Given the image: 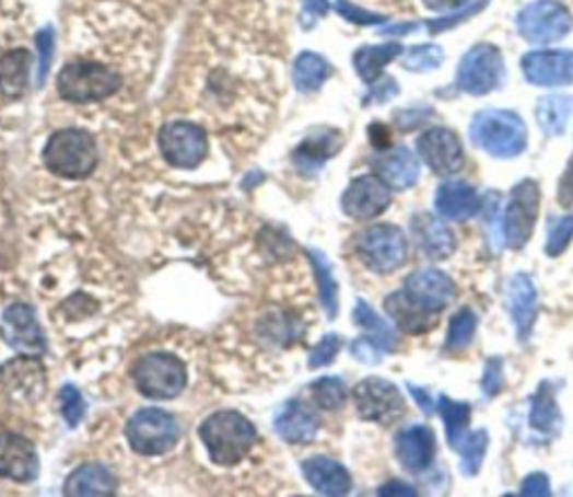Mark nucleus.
<instances>
[{
	"instance_id": "nucleus-13",
	"label": "nucleus",
	"mask_w": 573,
	"mask_h": 497,
	"mask_svg": "<svg viewBox=\"0 0 573 497\" xmlns=\"http://www.w3.org/2000/svg\"><path fill=\"white\" fill-rule=\"evenodd\" d=\"M390 186L378 175L356 177L341 197L343 213L354 220H372L390 207Z\"/></svg>"
},
{
	"instance_id": "nucleus-30",
	"label": "nucleus",
	"mask_w": 573,
	"mask_h": 497,
	"mask_svg": "<svg viewBox=\"0 0 573 497\" xmlns=\"http://www.w3.org/2000/svg\"><path fill=\"white\" fill-rule=\"evenodd\" d=\"M401 53H404L401 43L367 45V47H361L359 53L354 55V68L365 83H374L376 79H381V72H384V68L388 63H393Z\"/></svg>"
},
{
	"instance_id": "nucleus-18",
	"label": "nucleus",
	"mask_w": 573,
	"mask_h": 497,
	"mask_svg": "<svg viewBox=\"0 0 573 497\" xmlns=\"http://www.w3.org/2000/svg\"><path fill=\"white\" fill-rule=\"evenodd\" d=\"M404 291L423 310L442 314V310L453 301L455 285L440 269H421L408 276Z\"/></svg>"
},
{
	"instance_id": "nucleus-6",
	"label": "nucleus",
	"mask_w": 573,
	"mask_h": 497,
	"mask_svg": "<svg viewBox=\"0 0 573 497\" xmlns=\"http://www.w3.org/2000/svg\"><path fill=\"white\" fill-rule=\"evenodd\" d=\"M132 381L139 394L147 400L168 402L179 396L186 388V366L171 352L143 355L132 368Z\"/></svg>"
},
{
	"instance_id": "nucleus-37",
	"label": "nucleus",
	"mask_w": 573,
	"mask_h": 497,
	"mask_svg": "<svg viewBox=\"0 0 573 497\" xmlns=\"http://www.w3.org/2000/svg\"><path fill=\"white\" fill-rule=\"evenodd\" d=\"M312 402L323 411H341L348 402V388L339 377H323L309 385Z\"/></svg>"
},
{
	"instance_id": "nucleus-47",
	"label": "nucleus",
	"mask_w": 573,
	"mask_h": 497,
	"mask_svg": "<svg viewBox=\"0 0 573 497\" xmlns=\"http://www.w3.org/2000/svg\"><path fill=\"white\" fill-rule=\"evenodd\" d=\"M519 495H524V497H549L551 495L549 477L545 473H534L529 477H524Z\"/></svg>"
},
{
	"instance_id": "nucleus-24",
	"label": "nucleus",
	"mask_w": 573,
	"mask_h": 497,
	"mask_svg": "<svg viewBox=\"0 0 573 497\" xmlns=\"http://www.w3.org/2000/svg\"><path fill=\"white\" fill-rule=\"evenodd\" d=\"M374 171L381 180H384L395 190H406V188L414 186L417 180H419V162L406 146L393 148V151L376 158Z\"/></svg>"
},
{
	"instance_id": "nucleus-23",
	"label": "nucleus",
	"mask_w": 573,
	"mask_h": 497,
	"mask_svg": "<svg viewBox=\"0 0 573 497\" xmlns=\"http://www.w3.org/2000/svg\"><path fill=\"white\" fill-rule=\"evenodd\" d=\"M63 493L70 497H110L117 493V477L102 464H83L68 475Z\"/></svg>"
},
{
	"instance_id": "nucleus-49",
	"label": "nucleus",
	"mask_w": 573,
	"mask_h": 497,
	"mask_svg": "<svg viewBox=\"0 0 573 497\" xmlns=\"http://www.w3.org/2000/svg\"><path fill=\"white\" fill-rule=\"evenodd\" d=\"M487 3H489V0H480V3H475L470 10H466V12H459V14L451 16V19H442V21H430L428 30L433 32V34H437V32H444V30H448V27H455L457 23L466 21L468 16H472V14H477V12H480V10H484V8H487Z\"/></svg>"
},
{
	"instance_id": "nucleus-32",
	"label": "nucleus",
	"mask_w": 573,
	"mask_h": 497,
	"mask_svg": "<svg viewBox=\"0 0 573 497\" xmlns=\"http://www.w3.org/2000/svg\"><path fill=\"white\" fill-rule=\"evenodd\" d=\"M571 111H573V96L571 94H547L538 102L536 117H538L540 128L549 137H556V135L564 132L569 117H571Z\"/></svg>"
},
{
	"instance_id": "nucleus-9",
	"label": "nucleus",
	"mask_w": 573,
	"mask_h": 497,
	"mask_svg": "<svg viewBox=\"0 0 573 497\" xmlns=\"http://www.w3.org/2000/svg\"><path fill=\"white\" fill-rule=\"evenodd\" d=\"M573 30L571 12L558 0H536L517 16V32L524 41L547 45L564 38Z\"/></svg>"
},
{
	"instance_id": "nucleus-28",
	"label": "nucleus",
	"mask_w": 573,
	"mask_h": 497,
	"mask_svg": "<svg viewBox=\"0 0 573 497\" xmlns=\"http://www.w3.org/2000/svg\"><path fill=\"white\" fill-rule=\"evenodd\" d=\"M343 139L337 130H318L314 135H309L294 153V162L301 171H318L323 169V164L339 153Z\"/></svg>"
},
{
	"instance_id": "nucleus-31",
	"label": "nucleus",
	"mask_w": 573,
	"mask_h": 497,
	"mask_svg": "<svg viewBox=\"0 0 573 497\" xmlns=\"http://www.w3.org/2000/svg\"><path fill=\"white\" fill-rule=\"evenodd\" d=\"M32 57L27 49H12L0 59V92L5 96H21L30 83Z\"/></svg>"
},
{
	"instance_id": "nucleus-10",
	"label": "nucleus",
	"mask_w": 573,
	"mask_h": 497,
	"mask_svg": "<svg viewBox=\"0 0 573 497\" xmlns=\"http://www.w3.org/2000/svg\"><path fill=\"white\" fill-rule=\"evenodd\" d=\"M540 211V188L534 180H522L513 186L504 211V240L511 248L527 246Z\"/></svg>"
},
{
	"instance_id": "nucleus-39",
	"label": "nucleus",
	"mask_w": 573,
	"mask_h": 497,
	"mask_svg": "<svg viewBox=\"0 0 573 497\" xmlns=\"http://www.w3.org/2000/svg\"><path fill=\"white\" fill-rule=\"evenodd\" d=\"M444 63V49L440 45H417L404 59V68L410 72H433Z\"/></svg>"
},
{
	"instance_id": "nucleus-29",
	"label": "nucleus",
	"mask_w": 573,
	"mask_h": 497,
	"mask_svg": "<svg viewBox=\"0 0 573 497\" xmlns=\"http://www.w3.org/2000/svg\"><path fill=\"white\" fill-rule=\"evenodd\" d=\"M531 428L545 437H558L562 428V415L556 402V385L551 381H542L534 394L531 402V415H529Z\"/></svg>"
},
{
	"instance_id": "nucleus-15",
	"label": "nucleus",
	"mask_w": 573,
	"mask_h": 497,
	"mask_svg": "<svg viewBox=\"0 0 573 497\" xmlns=\"http://www.w3.org/2000/svg\"><path fill=\"white\" fill-rule=\"evenodd\" d=\"M5 340L16 352L25 357H40L45 352V336L36 321V312L30 305H10L3 314Z\"/></svg>"
},
{
	"instance_id": "nucleus-26",
	"label": "nucleus",
	"mask_w": 573,
	"mask_h": 497,
	"mask_svg": "<svg viewBox=\"0 0 573 497\" xmlns=\"http://www.w3.org/2000/svg\"><path fill=\"white\" fill-rule=\"evenodd\" d=\"M435 209L448 220H468L480 211V195L466 182H446L435 195Z\"/></svg>"
},
{
	"instance_id": "nucleus-20",
	"label": "nucleus",
	"mask_w": 573,
	"mask_h": 497,
	"mask_svg": "<svg viewBox=\"0 0 573 497\" xmlns=\"http://www.w3.org/2000/svg\"><path fill=\"white\" fill-rule=\"evenodd\" d=\"M273 428L286 443H312L318 435L320 421L309 406L299 400H290L278 408Z\"/></svg>"
},
{
	"instance_id": "nucleus-42",
	"label": "nucleus",
	"mask_w": 573,
	"mask_h": 497,
	"mask_svg": "<svg viewBox=\"0 0 573 497\" xmlns=\"http://www.w3.org/2000/svg\"><path fill=\"white\" fill-rule=\"evenodd\" d=\"M571 238H573V213L562 216V218H558L556 222H551V227H549V238H547V254H549L551 258L560 256V254L564 252V248L569 246Z\"/></svg>"
},
{
	"instance_id": "nucleus-22",
	"label": "nucleus",
	"mask_w": 573,
	"mask_h": 497,
	"mask_svg": "<svg viewBox=\"0 0 573 497\" xmlns=\"http://www.w3.org/2000/svg\"><path fill=\"white\" fill-rule=\"evenodd\" d=\"M395 453L399 462L414 473L425 471L435 458V435L425 426H408L395 437Z\"/></svg>"
},
{
	"instance_id": "nucleus-2",
	"label": "nucleus",
	"mask_w": 573,
	"mask_h": 497,
	"mask_svg": "<svg viewBox=\"0 0 573 497\" xmlns=\"http://www.w3.org/2000/svg\"><path fill=\"white\" fill-rule=\"evenodd\" d=\"M43 164L57 177L85 180L100 164L97 141L81 128L57 130L43 148Z\"/></svg>"
},
{
	"instance_id": "nucleus-56",
	"label": "nucleus",
	"mask_w": 573,
	"mask_h": 497,
	"mask_svg": "<svg viewBox=\"0 0 573 497\" xmlns=\"http://www.w3.org/2000/svg\"><path fill=\"white\" fill-rule=\"evenodd\" d=\"M305 3L314 16H320L327 12V0H305Z\"/></svg>"
},
{
	"instance_id": "nucleus-34",
	"label": "nucleus",
	"mask_w": 573,
	"mask_h": 497,
	"mask_svg": "<svg viewBox=\"0 0 573 497\" xmlns=\"http://www.w3.org/2000/svg\"><path fill=\"white\" fill-rule=\"evenodd\" d=\"M309 261L314 265V276H316V282H318L320 303H323L329 319H337V314H339V285H337V280H334L331 267L320 252H309Z\"/></svg>"
},
{
	"instance_id": "nucleus-7",
	"label": "nucleus",
	"mask_w": 573,
	"mask_h": 497,
	"mask_svg": "<svg viewBox=\"0 0 573 497\" xmlns=\"http://www.w3.org/2000/svg\"><path fill=\"white\" fill-rule=\"evenodd\" d=\"M356 256L376 274H390L406 263L408 242L401 229L393 224H374L356 235Z\"/></svg>"
},
{
	"instance_id": "nucleus-53",
	"label": "nucleus",
	"mask_w": 573,
	"mask_h": 497,
	"mask_svg": "<svg viewBox=\"0 0 573 497\" xmlns=\"http://www.w3.org/2000/svg\"><path fill=\"white\" fill-rule=\"evenodd\" d=\"M370 139L372 143L378 148V151H384L386 143H388V130L381 126V124H372L370 126Z\"/></svg>"
},
{
	"instance_id": "nucleus-36",
	"label": "nucleus",
	"mask_w": 573,
	"mask_h": 497,
	"mask_svg": "<svg viewBox=\"0 0 573 497\" xmlns=\"http://www.w3.org/2000/svg\"><path fill=\"white\" fill-rule=\"evenodd\" d=\"M329 74V66L323 57L305 53L296 59L294 66V83L301 92H316Z\"/></svg>"
},
{
	"instance_id": "nucleus-52",
	"label": "nucleus",
	"mask_w": 573,
	"mask_h": 497,
	"mask_svg": "<svg viewBox=\"0 0 573 497\" xmlns=\"http://www.w3.org/2000/svg\"><path fill=\"white\" fill-rule=\"evenodd\" d=\"M423 3H425V8L435 10V12H453V10H459L466 3H470V0H423Z\"/></svg>"
},
{
	"instance_id": "nucleus-14",
	"label": "nucleus",
	"mask_w": 573,
	"mask_h": 497,
	"mask_svg": "<svg viewBox=\"0 0 573 497\" xmlns=\"http://www.w3.org/2000/svg\"><path fill=\"white\" fill-rule=\"evenodd\" d=\"M419 155L437 175H455L464 166V148L459 137L448 128H430L419 141Z\"/></svg>"
},
{
	"instance_id": "nucleus-16",
	"label": "nucleus",
	"mask_w": 573,
	"mask_h": 497,
	"mask_svg": "<svg viewBox=\"0 0 573 497\" xmlns=\"http://www.w3.org/2000/svg\"><path fill=\"white\" fill-rule=\"evenodd\" d=\"M38 475L34 443L16 432H0V477L27 484Z\"/></svg>"
},
{
	"instance_id": "nucleus-50",
	"label": "nucleus",
	"mask_w": 573,
	"mask_h": 497,
	"mask_svg": "<svg viewBox=\"0 0 573 497\" xmlns=\"http://www.w3.org/2000/svg\"><path fill=\"white\" fill-rule=\"evenodd\" d=\"M558 203L566 209L573 207V155L569 160L566 171L560 177V186H558Z\"/></svg>"
},
{
	"instance_id": "nucleus-8",
	"label": "nucleus",
	"mask_w": 573,
	"mask_h": 497,
	"mask_svg": "<svg viewBox=\"0 0 573 497\" xmlns=\"http://www.w3.org/2000/svg\"><path fill=\"white\" fill-rule=\"evenodd\" d=\"M504 79V57L500 47L480 43L464 55L457 68V88L466 94L482 96L500 88Z\"/></svg>"
},
{
	"instance_id": "nucleus-41",
	"label": "nucleus",
	"mask_w": 573,
	"mask_h": 497,
	"mask_svg": "<svg viewBox=\"0 0 573 497\" xmlns=\"http://www.w3.org/2000/svg\"><path fill=\"white\" fill-rule=\"evenodd\" d=\"M59 408H61V417L70 428H77L85 415V402H83V394L72 385H63L59 392Z\"/></svg>"
},
{
	"instance_id": "nucleus-3",
	"label": "nucleus",
	"mask_w": 573,
	"mask_h": 497,
	"mask_svg": "<svg viewBox=\"0 0 573 497\" xmlns=\"http://www.w3.org/2000/svg\"><path fill=\"white\" fill-rule=\"evenodd\" d=\"M470 139L484 153L511 160L527 148V126L511 111H482L470 124Z\"/></svg>"
},
{
	"instance_id": "nucleus-17",
	"label": "nucleus",
	"mask_w": 573,
	"mask_h": 497,
	"mask_svg": "<svg viewBox=\"0 0 573 497\" xmlns=\"http://www.w3.org/2000/svg\"><path fill=\"white\" fill-rule=\"evenodd\" d=\"M522 72L534 85H569L573 83V53H569V49L531 53L522 59Z\"/></svg>"
},
{
	"instance_id": "nucleus-45",
	"label": "nucleus",
	"mask_w": 573,
	"mask_h": 497,
	"mask_svg": "<svg viewBox=\"0 0 573 497\" xmlns=\"http://www.w3.org/2000/svg\"><path fill=\"white\" fill-rule=\"evenodd\" d=\"M352 357L359 359L365 366H376L381 363V357H384V350L367 336V338H356L352 343Z\"/></svg>"
},
{
	"instance_id": "nucleus-5",
	"label": "nucleus",
	"mask_w": 573,
	"mask_h": 497,
	"mask_svg": "<svg viewBox=\"0 0 573 497\" xmlns=\"http://www.w3.org/2000/svg\"><path fill=\"white\" fill-rule=\"evenodd\" d=\"M177 419L160 408H141L126 424L128 446L143 458H162L171 453L179 441Z\"/></svg>"
},
{
	"instance_id": "nucleus-35",
	"label": "nucleus",
	"mask_w": 573,
	"mask_h": 497,
	"mask_svg": "<svg viewBox=\"0 0 573 497\" xmlns=\"http://www.w3.org/2000/svg\"><path fill=\"white\" fill-rule=\"evenodd\" d=\"M440 413L444 417L446 426V439L451 449H459V439L466 435L468 424H470V406L459 404L451 396H440Z\"/></svg>"
},
{
	"instance_id": "nucleus-27",
	"label": "nucleus",
	"mask_w": 573,
	"mask_h": 497,
	"mask_svg": "<svg viewBox=\"0 0 573 497\" xmlns=\"http://www.w3.org/2000/svg\"><path fill=\"white\" fill-rule=\"evenodd\" d=\"M386 310L390 319L397 323V327L408 334H423L428 330H433L440 321L437 312H430L417 305L404 289L386 298Z\"/></svg>"
},
{
	"instance_id": "nucleus-19",
	"label": "nucleus",
	"mask_w": 573,
	"mask_h": 497,
	"mask_svg": "<svg viewBox=\"0 0 573 497\" xmlns=\"http://www.w3.org/2000/svg\"><path fill=\"white\" fill-rule=\"evenodd\" d=\"M508 314L515 323L517 340H529L538 319V289L527 274H515L508 282Z\"/></svg>"
},
{
	"instance_id": "nucleus-46",
	"label": "nucleus",
	"mask_w": 573,
	"mask_h": 497,
	"mask_svg": "<svg viewBox=\"0 0 573 497\" xmlns=\"http://www.w3.org/2000/svg\"><path fill=\"white\" fill-rule=\"evenodd\" d=\"M502 381H504V366L502 359L493 357L489 359L487 368H484V377H482V390L487 396H495L502 390Z\"/></svg>"
},
{
	"instance_id": "nucleus-55",
	"label": "nucleus",
	"mask_w": 573,
	"mask_h": 497,
	"mask_svg": "<svg viewBox=\"0 0 573 497\" xmlns=\"http://www.w3.org/2000/svg\"><path fill=\"white\" fill-rule=\"evenodd\" d=\"M414 30H417L414 23H408V25H390V27H384V30H381V34L401 36V34H408V32H414Z\"/></svg>"
},
{
	"instance_id": "nucleus-21",
	"label": "nucleus",
	"mask_w": 573,
	"mask_h": 497,
	"mask_svg": "<svg viewBox=\"0 0 573 497\" xmlns=\"http://www.w3.org/2000/svg\"><path fill=\"white\" fill-rule=\"evenodd\" d=\"M410 229L417 246L428 258L446 261L448 256H453L457 240L455 233L442 220L433 218L430 213H417L410 222Z\"/></svg>"
},
{
	"instance_id": "nucleus-43",
	"label": "nucleus",
	"mask_w": 573,
	"mask_h": 497,
	"mask_svg": "<svg viewBox=\"0 0 573 497\" xmlns=\"http://www.w3.org/2000/svg\"><path fill=\"white\" fill-rule=\"evenodd\" d=\"M341 345H343V340H341L339 334H327V336H323L320 343H318V345L314 347V350L309 352V361H307V366H309L312 370H316V368H323V366L331 363L334 357L339 355Z\"/></svg>"
},
{
	"instance_id": "nucleus-25",
	"label": "nucleus",
	"mask_w": 573,
	"mask_h": 497,
	"mask_svg": "<svg viewBox=\"0 0 573 497\" xmlns=\"http://www.w3.org/2000/svg\"><path fill=\"white\" fill-rule=\"evenodd\" d=\"M303 475L320 495H348L352 488L350 473L329 458H309L303 462Z\"/></svg>"
},
{
	"instance_id": "nucleus-12",
	"label": "nucleus",
	"mask_w": 573,
	"mask_h": 497,
	"mask_svg": "<svg viewBox=\"0 0 573 497\" xmlns=\"http://www.w3.org/2000/svg\"><path fill=\"white\" fill-rule=\"evenodd\" d=\"M160 151L175 169H196L207 160V132L188 122H171L160 130Z\"/></svg>"
},
{
	"instance_id": "nucleus-1",
	"label": "nucleus",
	"mask_w": 573,
	"mask_h": 497,
	"mask_svg": "<svg viewBox=\"0 0 573 497\" xmlns=\"http://www.w3.org/2000/svg\"><path fill=\"white\" fill-rule=\"evenodd\" d=\"M200 439L213 464L231 469L241 464L256 446V426L241 413L220 411L200 426Z\"/></svg>"
},
{
	"instance_id": "nucleus-51",
	"label": "nucleus",
	"mask_w": 573,
	"mask_h": 497,
	"mask_svg": "<svg viewBox=\"0 0 573 497\" xmlns=\"http://www.w3.org/2000/svg\"><path fill=\"white\" fill-rule=\"evenodd\" d=\"M408 390H410V394L414 396V402L419 404V408L425 413V415H433L435 413V404H433V400H430V392H425L423 388H419V385H408Z\"/></svg>"
},
{
	"instance_id": "nucleus-38",
	"label": "nucleus",
	"mask_w": 573,
	"mask_h": 497,
	"mask_svg": "<svg viewBox=\"0 0 573 497\" xmlns=\"http://www.w3.org/2000/svg\"><path fill=\"white\" fill-rule=\"evenodd\" d=\"M489 449V432L487 430H475L466 437L461 446V471L464 475L472 477L480 471L484 462V453Z\"/></svg>"
},
{
	"instance_id": "nucleus-40",
	"label": "nucleus",
	"mask_w": 573,
	"mask_h": 497,
	"mask_svg": "<svg viewBox=\"0 0 573 497\" xmlns=\"http://www.w3.org/2000/svg\"><path fill=\"white\" fill-rule=\"evenodd\" d=\"M477 330V316L470 310H461L451 319L448 336H446V347L448 350H461L466 347Z\"/></svg>"
},
{
	"instance_id": "nucleus-11",
	"label": "nucleus",
	"mask_w": 573,
	"mask_h": 497,
	"mask_svg": "<svg viewBox=\"0 0 573 497\" xmlns=\"http://www.w3.org/2000/svg\"><path fill=\"white\" fill-rule=\"evenodd\" d=\"M354 404L359 417L381 426H390L406 413V402L399 388L386 379L370 377L354 388Z\"/></svg>"
},
{
	"instance_id": "nucleus-44",
	"label": "nucleus",
	"mask_w": 573,
	"mask_h": 497,
	"mask_svg": "<svg viewBox=\"0 0 573 497\" xmlns=\"http://www.w3.org/2000/svg\"><path fill=\"white\" fill-rule=\"evenodd\" d=\"M337 12H339L346 21H350V23H354V25H376V23H384V21H386V16L374 14V12H365V10H361V8L352 5V3H346V0H339V3H337Z\"/></svg>"
},
{
	"instance_id": "nucleus-48",
	"label": "nucleus",
	"mask_w": 573,
	"mask_h": 497,
	"mask_svg": "<svg viewBox=\"0 0 573 497\" xmlns=\"http://www.w3.org/2000/svg\"><path fill=\"white\" fill-rule=\"evenodd\" d=\"M397 92H399V85H397L395 79H390V77L376 79V88L370 92V96L365 99V104H386Z\"/></svg>"
},
{
	"instance_id": "nucleus-4",
	"label": "nucleus",
	"mask_w": 573,
	"mask_h": 497,
	"mask_svg": "<svg viewBox=\"0 0 573 497\" xmlns=\"http://www.w3.org/2000/svg\"><path fill=\"white\" fill-rule=\"evenodd\" d=\"M121 88V77L97 61H72L57 77V90L70 104L104 102Z\"/></svg>"
},
{
	"instance_id": "nucleus-54",
	"label": "nucleus",
	"mask_w": 573,
	"mask_h": 497,
	"mask_svg": "<svg viewBox=\"0 0 573 497\" xmlns=\"http://www.w3.org/2000/svg\"><path fill=\"white\" fill-rule=\"evenodd\" d=\"M378 495H417L414 488H410L408 484H401V482H390L386 486H381Z\"/></svg>"
},
{
	"instance_id": "nucleus-33",
	"label": "nucleus",
	"mask_w": 573,
	"mask_h": 497,
	"mask_svg": "<svg viewBox=\"0 0 573 497\" xmlns=\"http://www.w3.org/2000/svg\"><path fill=\"white\" fill-rule=\"evenodd\" d=\"M354 323L367 332V336L381 347V350L393 352L397 347V332L381 319L365 301H356Z\"/></svg>"
}]
</instances>
